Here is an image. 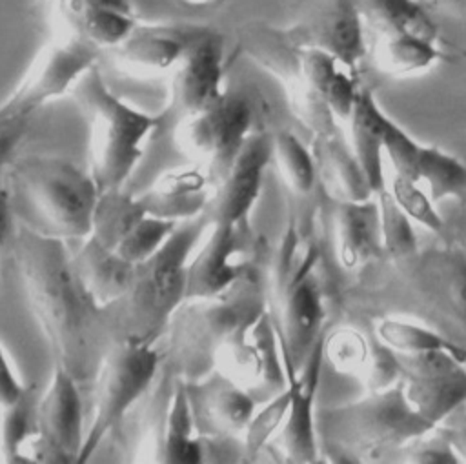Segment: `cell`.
I'll use <instances>...</instances> for the list:
<instances>
[{"mask_svg": "<svg viewBox=\"0 0 466 464\" xmlns=\"http://www.w3.org/2000/svg\"><path fill=\"white\" fill-rule=\"evenodd\" d=\"M191 413L202 439H229L242 435L257 400L246 389L217 369L200 380L186 382Z\"/></svg>", "mask_w": 466, "mask_h": 464, "instance_id": "44dd1931", "label": "cell"}, {"mask_svg": "<svg viewBox=\"0 0 466 464\" xmlns=\"http://www.w3.org/2000/svg\"><path fill=\"white\" fill-rule=\"evenodd\" d=\"M337 257L344 269H357L380 257V217L379 202L342 200L335 207Z\"/></svg>", "mask_w": 466, "mask_h": 464, "instance_id": "d4e9b609", "label": "cell"}, {"mask_svg": "<svg viewBox=\"0 0 466 464\" xmlns=\"http://www.w3.org/2000/svg\"><path fill=\"white\" fill-rule=\"evenodd\" d=\"M89 127V175L98 191L126 187L153 136L162 129L160 115L146 113L111 91L98 66L71 91Z\"/></svg>", "mask_w": 466, "mask_h": 464, "instance_id": "52a82bcc", "label": "cell"}, {"mask_svg": "<svg viewBox=\"0 0 466 464\" xmlns=\"http://www.w3.org/2000/svg\"><path fill=\"white\" fill-rule=\"evenodd\" d=\"M208 227L204 215L184 220L153 257L135 264L129 289L107 308L115 342L157 346L173 313L186 300L187 262Z\"/></svg>", "mask_w": 466, "mask_h": 464, "instance_id": "8992f818", "label": "cell"}, {"mask_svg": "<svg viewBox=\"0 0 466 464\" xmlns=\"http://www.w3.org/2000/svg\"><path fill=\"white\" fill-rule=\"evenodd\" d=\"M15 220L60 240L91 233L98 187L87 169L64 156H15L5 171Z\"/></svg>", "mask_w": 466, "mask_h": 464, "instance_id": "5b68a950", "label": "cell"}, {"mask_svg": "<svg viewBox=\"0 0 466 464\" xmlns=\"http://www.w3.org/2000/svg\"><path fill=\"white\" fill-rule=\"evenodd\" d=\"M377 195L379 217H380V238L382 251L390 258H399L417 251L419 240L411 226V218L395 202L390 189H380Z\"/></svg>", "mask_w": 466, "mask_h": 464, "instance_id": "d590c367", "label": "cell"}, {"mask_svg": "<svg viewBox=\"0 0 466 464\" xmlns=\"http://www.w3.org/2000/svg\"><path fill=\"white\" fill-rule=\"evenodd\" d=\"M73 251V266L93 300L107 309L118 302L131 286L135 264L127 262L115 247L106 246L93 235L80 240Z\"/></svg>", "mask_w": 466, "mask_h": 464, "instance_id": "cb8c5ba5", "label": "cell"}, {"mask_svg": "<svg viewBox=\"0 0 466 464\" xmlns=\"http://www.w3.org/2000/svg\"><path fill=\"white\" fill-rule=\"evenodd\" d=\"M82 386L64 368L55 366L47 389L36 398V428L44 464H76L84 439Z\"/></svg>", "mask_w": 466, "mask_h": 464, "instance_id": "ac0fdd59", "label": "cell"}, {"mask_svg": "<svg viewBox=\"0 0 466 464\" xmlns=\"http://www.w3.org/2000/svg\"><path fill=\"white\" fill-rule=\"evenodd\" d=\"M184 2L191 4V5H208V4H211L215 0H184Z\"/></svg>", "mask_w": 466, "mask_h": 464, "instance_id": "f5cc1de1", "label": "cell"}, {"mask_svg": "<svg viewBox=\"0 0 466 464\" xmlns=\"http://www.w3.org/2000/svg\"><path fill=\"white\" fill-rule=\"evenodd\" d=\"M215 369L257 402L282 391L288 371L269 308L240 326L217 351Z\"/></svg>", "mask_w": 466, "mask_h": 464, "instance_id": "7c38bea8", "label": "cell"}, {"mask_svg": "<svg viewBox=\"0 0 466 464\" xmlns=\"http://www.w3.org/2000/svg\"><path fill=\"white\" fill-rule=\"evenodd\" d=\"M317 173H320L328 191L342 200H366L373 189L360 169L351 147L348 149L335 135L317 138Z\"/></svg>", "mask_w": 466, "mask_h": 464, "instance_id": "83f0119b", "label": "cell"}, {"mask_svg": "<svg viewBox=\"0 0 466 464\" xmlns=\"http://www.w3.org/2000/svg\"><path fill=\"white\" fill-rule=\"evenodd\" d=\"M253 131V106L242 93L229 91L211 107L173 124L177 147L198 162L211 186L226 173Z\"/></svg>", "mask_w": 466, "mask_h": 464, "instance_id": "8fae6325", "label": "cell"}, {"mask_svg": "<svg viewBox=\"0 0 466 464\" xmlns=\"http://www.w3.org/2000/svg\"><path fill=\"white\" fill-rule=\"evenodd\" d=\"M324 358L340 373L362 377L370 358L371 340L353 328H337L324 333Z\"/></svg>", "mask_w": 466, "mask_h": 464, "instance_id": "74e56055", "label": "cell"}, {"mask_svg": "<svg viewBox=\"0 0 466 464\" xmlns=\"http://www.w3.org/2000/svg\"><path fill=\"white\" fill-rule=\"evenodd\" d=\"M386 113L377 104L370 87L360 86L353 113L348 120L351 151L364 171L373 193L384 189V122Z\"/></svg>", "mask_w": 466, "mask_h": 464, "instance_id": "484cf974", "label": "cell"}, {"mask_svg": "<svg viewBox=\"0 0 466 464\" xmlns=\"http://www.w3.org/2000/svg\"><path fill=\"white\" fill-rule=\"evenodd\" d=\"M391 195L400 209L417 224L424 226L433 233H441L444 227V220L435 207V202L419 186V180L395 175L391 180Z\"/></svg>", "mask_w": 466, "mask_h": 464, "instance_id": "ab89813d", "label": "cell"}, {"mask_svg": "<svg viewBox=\"0 0 466 464\" xmlns=\"http://www.w3.org/2000/svg\"><path fill=\"white\" fill-rule=\"evenodd\" d=\"M29 122H13L0 126V178L5 177L9 162L16 156V149L25 136Z\"/></svg>", "mask_w": 466, "mask_h": 464, "instance_id": "bcb514c9", "label": "cell"}, {"mask_svg": "<svg viewBox=\"0 0 466 464\" xmlns=\"http://www.w3.org/2000/svg\"><path fill=\"white\" fill-rule=\"evenodd\" d=\"M208 231L187 262L186 298L224 293L255 267L251 226L211 222Z\"/></svg>", "mask_w": 466, "mask_h": 464, "instance_id": "2e32d148", "label": "cell"}, {"mask_svg": "<svg viewBox=\"0 0 466 464\" xmlns=\"http://www.w3.org/2000/svg\"><path fill=\"white\" fill-rule=\"evenodd\" d=\"M364 24L375 35L408 33L437 40L439 25L420 0H357Z\"/></svg>", "mask_w": 466, "mask_h": 464, "instance_id": "f546056e", "label": "cell"}, {"mask_svg": "<svg viewBox=\"0 0 466 464\" xmlns=\"http://www.w3.org/2000/svg\"><path fill=\"white\" fill-rule=\"evenodd\" d=\"M226 45L215 27L206 25L189 44L178 64L169 73L166 106L158 111L162 127L180 118L204 111L224 98L226 89Z\"/></svg>", "mask_w": 466, "mask_h": 464, "instance_id": "4fadbf2b", "label": "cell"}, {"mask_svg": "<svg viewBox=\"0 0 466 464\" xmlns=\"http://www.w3.org/2000/svg\"><path fill=\"white\" fill-rule=\"evenodd\" d=\"M422 146L415 142L397 122L386 116L384 155L391 162L395 175L419 180V158Z\"/></svg>", "mask_w": 466, "mask_h": 464, "instance_id": "60d3db41", "label": "cell"}, {"mask_svg": "<svg viewBox=\"0 0 466 464\" xmlns=\"http://www.w3.org/2000/svg\"><path fill=\"white\" fill-rule=\"evenodd\" d=\"M15 211L11 202V193L5 184V177L0 178V244L4 246L7 240H11L15 231Z\"/></svg>", "mask_w": 466, "mask_h": 464, "instance_id": "7dc6e473", "label": "cell"}, {"mask_svg": "<svg viewBox=\"0 0 466 464\" xmlns=\"http://www.w3.org/2000/svg\"><path fill=\"white\" fill-rule=\"evenodd\" d=\"M273 162L289 191L299 197L311 193L317 180V162L295 133L288 129L273 133Z\"/></svg>", "mask_w": 466, "mask_h": 464, "instance_id": "836d02e7", "label": "cell"}, {"mask_svg": "<svg viewBox=\"0 0 466 464\" xmlns=\"http://www.w3.org/2000/svg\"><path fill=\"white\" fill-rule=\"evenodd\" d=\"M202 440L191 413L186 382L171 378L162 413L157 417L151 446L153 460L164 464H200L204 460Z\"/></svg>", "mask_w": 466, "mask_h": 464, "instance_id": "7402d4cb", "label": "cell"}, {"mask_svg": "<svg viewBox=\"0 0 466 464\" xmlns=\"http://www.w3.org/2000/svg\"><path fill=\"white\" fill-rule=\"evenodd\" d=\"M410 406L435 428L466 404L464 360L450 351L397 353Z\"/></svg>", "mask_w": 466, "mask_h": 464, "instance_id": "9a60e30c", "label": "cell"}, {"mask_svg": "<svg viewBox=\"0 0 466 464\" xmlns=\"http://www.w3.org/2000/svg\"><path fill=\"white\" fill-rule=\"evenodd\" d=\"M137 22V15L80 0H60L53 16L55 25H62L76 33L84 40L96 45L102 53L118 45Z\"/></svg>", "mask_w": 466, "mask_h": 464, "instance_id": "4316f807", "label": "cell"}, {"mask_svg": "<svg viewBox=\"0 0 466 464\" xmlns=\"http://www.w3.org/2000/svg\"><path fill=\"white\" fill-rule=\"evenodd\" d=\"M320 264L317 240L297 217H289L273 260L271 287L266 291L286 371H299L324 335L328 308Z\"/></svg>", "mask_w": 466, "mask_h": 464, "instance_id": "7a4b0ae2", "label": "cell"}, {"mask_svg": "<svg viewBox=\"0 0 466 464\" xmlns=\"http://www.w3.org/2000/svg\"><path fill=\"white\" fill-rule=\"evenodd\" d=\"M428 9L441 11L448 16H466V0H420Z\"/></svg>", "mask_w": 466, "mask_h": 464, "instance_id": "681fc988", "label": "cell"}, {"mask_svg": "<svg viewBox=\"0 0 466 464\" xmlns=\"http://www.w3.org/2000/svg\"><path fill=\"white\" fill-rule=\"evenodd\" d=\"M269 162H273V133L253 129L226 173L211 186L204 211L208 222L249 226Z\"/></svg>", "mask_w": 466, "mask_h": 464, "instance_id": "e0dca14e", "label": "cell"}, {"mask_svg": "<svg viewBox=\"0 0 466 464\" xmlns=\"http://www.w3.org/2000/svg\"><path fill=\"white\" fill-rule=\"evenodd\" d=\"M360 378L364 380L368 391L386 389L400 380V364L397 351L388 348L375 335L371 338L370 358Z\"/></svg>", "mask_w": 466, "mask_h": 464, "instance_id": "7bdbcfd3", "label": "cell"}, {"mask_svg": "<svg viewBox=\"0 0 466 464\" xmlns=\"http://www.w3.org/2000/svg\"><path fill=\"white\" fill-rule=\"evenodd\" d=\"M162 357L157 346L113 342L96 377L91 419L76 464H86L129 409L147 393L160 375Z\"/></svg>", "mask_w": 466, "mask_h": 464, "instance_id": "9c48e42d", "label": "cell"}, {"mask_svg": "<svg viewBox=\"0 0 466 464\" xmlns=\"http://www.w3.org/2000/svg\"><path fill=\"white\" fill-rule=\"evenodd\" d=\"M291 402V388L286 384L282 391L264 400L260 408L255 409L249 424L246 426L242 439H244V451L249 459H257L260 453L266 451L268 444L282 428V422L288 415Z\"/></svg>", "mask_w": 466, "mask_h": 464, "instance_id": "8d00e7d4", "label": "cell"}, {"mask_svg": "<svg viewBox=\"0 0 466 464\" xmlns=\"http://www.w3.org/2000/svg\"><path fill=\"white\" fill-rule=\"evenodd\" d=\"M180 222L146 213L116 246V251L131 264H140L153 257L173 235Z\"/></svg>", "mask_w": 466, "mask_h": 464, "instance_id": "f35d334b", "label": "cell"}, {"mask_svg": "<svg viewBox=\"0 0 466 464\" xmlns=\"http://www.w3.org/2000/svg\"><path fill=\"white\" fill-rule=\"evenodd\" d=\"M0 249H2V244H0Z\"/></svg>", "mask_w": 466, "mask_h": 464, "instance_id": "db71d44e", "label": "cell"}, {"mask_svg": "<svg viewBox=\"0 0 466 464\" xmlns=\"http://www.w3.org/2000/svg\"><path fill=\"white\" fill-rule=\"evenodd\" d=\"M9 242L25 300L55 366L82 388L93 384L115 342L107 309L84 287L66 240L16 222Z\"/></svg>", "mask_w": 466, "mask_h": 464, "instance_id": "6da1fadb", "label": "cell"}, {"mask_svg": "<svg viewBox=\"0 0 466 464\" xmlns=\"http://www.w3.org/2000/svg\"><path fill=\"white\" fill-rule=\"evenodd\" d=\"M441 56L442 55L433 40L408 33L375 35L373 60L386 75H413L431 67L441 60Z\"/></svg>", "mask_w": 466, "mask_h": 464, "instance_id": "4dcf8cb0", "label": "cell"}, {"mask_svg": "<svg viewBox=\"0 0 466 464\" xmlns=\"http://www.w3.org/2000/svg\"><path fill=\"white\" fill-rule=\"evenodd\" d=\"M266 308L268 293L255 267L224 293L187 297L160 338L162 371L184 382L204 378L215 371L220 346Z\"/></svg>", "mask_w": 466, "mask_h": 464, "instance_id": "3957f363", "label": "cell"}, {"mask_svg": "<svg viewBox=\"0 0 466 464\" xmlns=\"http://www.w3.org/2000/svg\"><path fill=\"white\" fill-rule=\"evenodd\" d=\"M324 335L315 342L308 358L299 371H288V384L291 388V402L282 428L268 444L284 462L311 464L319 460L320 448L317 437V411L315 395L320 382V369L324 360Z\"/></svg>", "mask_w": 466, "mask_h": 464, "instance_id": "d6986e66", "label": "cell"}, {"mask_svg": "<svg viewBox=\"0 0 466 464\" xmlns=\"http://www.w3.org/2000/svg\"><path fill=\"white\" fill-rule=\"evenodd\" d=\"M138 198L146 213L184 222L204 215L211 198L208 171L200 166H184L164 171Z\"/></svg>", "mask_w": 466, "mask_h": 464, "instance_id": "603a6c76", "label": "cell"}, {"mask_svg": "<svg viewBox=\"0 0 466 464\" xmlns=\"http://www.w3.org/2000/svg\"><path fill=\"white\" fill-rule=\"evenodd\" d=\"M86 4H93V5H102V7H109V9H116L122 13H129V15H137L131 0H80Z\"/></svg>", "mask_w": 466, "mask_h": 464, "instance_id": "f907efd6", "label": "cell"}, {"mask_svg": "<svg viewBox=\"0 0 466 464\" xmlns=\"http://www.w3.org/2000/svg\"><path fill=\"white\" fill-rule=\"evenodd\" d=\"M435 426L422 419L406 400L402 382L364 397L317 411L319 448L335 460H384L410 440Z\"/></svg>", "mask_w": 466, "mask_h": 464, "instance_id": "ba28073f", "label": "cell"}, {"mask_svg": "<svg viewBox=\"0 0 466 464\" xmlns=\"http://www.w3.org/2000/svg\"><path fill=\"white\" fill-rule=\"evenodd\" d=\"M419 182L426 186V191L435 204L444 198L466 197V166L439 147L422 146Z\"/></svg>", "mask_w": 466, "mask_h": 464, "instance_id": "e575fe53", "label": "cell"}, {"mask_svg": "<svg viewBox=\"0 0 466 464\" xmlns=\"http://www.w3.org/2000/svg\"><path fill=\"white\" fill-rule=\"evenodd\" d=\"M0 462L44 464L36 428V398L31 388L16 404L0 409Z\"/></svg>", "mask_w": 466, "mask_h": 464, "instance_id": "f1b7e54d", "label": "cell"}, {"mask_svg": "<svg viewBox=\"0 0 466 464\" xmlns=\"http://www.w3.org/2000/svg\"><path fill=\"white\" fill-rule=\"evenodd\" d=\"M204 27L187 22L138 20L127 36L106 53L126 75L138 78L169 75Z\"/></svg>", "mask_w": 466, "mask_h": 464, "instance_id": "ffe728a7", "label": "cell"}, {"mask_svg": "<svg viewBox=\"0 0 466 464\" xmlns=\"http://www.w3.org/2000/svg\"><path fill=\"white\" fill-rule=\"evenodd\" d=\"M102 51L76 33L55 25L51 38L31 60L15 91L0 104V126L29 122L49 104L71 93L78 80L95 66Z\"/></svg>", "mask_w": 466, "mask_h": 464, "instance_id": "30bf717a", "label": "cell"}, {"mask_svg": "<svg viewBox=\"0 0 466 464\" xmlns=\"http://www.w3.org/2000/svg\"><path fill=\"white\" fill-rule=\"evenodd\" d=\"M36 4H38V7L47 15V16H55V13H56V7H58V4H60V0H36Z\"/></svg>", "mask_w": 466, "mask_h": 464, "instance_id": "816d5d0a", "label": "cell"}, {"mask_svg": "<svg viewBox=\"0 0 466 464\" xmlns=\"http://www.w3.org/2000/svg\"><path fill=\"white\" fill-rule=\"evenodd\" d=\"M393 455H399L397 460L410 464H457L461 457L448 442V439L433 428L431 431L410 440L399 448Z\"/></svg>", "mask_w": 466, "mask_h": 464, "instance_id": "b9f144b4", "label": "cell"}, {"mask_svg": "<svg viewBox=\"0 0 466 464\" xmlns=\"http://www.w3.org/2000/svg\"><path fill=\"white\" fill-rule=\"evenodd\" d=\"M379 300L466 349V253L453 246L419 247L390 258Z\"/></svg>", "mask_w": 466, "mask_h": 464, "instance_id": "277c9868", "label": "cell"}, {"mask_svg": "<svg viewBox=\"0 0 466 464\" xmlns=\"http://www.w3.org/2000/svg\"><path fill=\"white\" fill-rule=\"evenodd\" d=\"M144 215L146 209L138 198V193H129L126 187L100 191L95 204L89 235L116 249V246Z\"/></svg>", "mask_w": 466, "mask_h": 464, "instance_id": "1f68e13d", "label": "cell"}, {"mask_svg": "<svg viewBox=\"0 0 466 464\" xmlns=\"http://www.w3.org/2000/svg\"><path fill=\"white\" fill-rule=\"evenodd\" d=\"M373 335L397 353L411 355L424 351H450L466 362L464 348L420 322H410L393 315H384L375 320Z\"/></svg>", "mask_w": 466, "mask_h": 464, "instance_id": "d6a6232c", "label": "cell"}, {"mask_svg": "<svg viewBox=\"0 0 466 464\" xmlns=\"http://www.w3.org/2000/svg\"><path fill=\"white\" fill-rule=\"evenodd\" d=\"M364 27L357 0H302L280 31L291 45L324 51L353 71L366 55Z\"/></svg>", "mask_w": 466, "mask_h": 464, "instance_id": "5bb4252c", "label": "cell"}, {"mask_svg": "<svg viewBox=\"0 0 466 464\" xmlns=\"http://www.w3.org/2000/svg\"><path fill=\"white\" fill-rule=\"evenodd\" d=\"M348 67H340L329 80L326 91H324V104L335 122H346L350 120L357 96H359V82L351 75V71H346Z\"/></svg>", "mask_w": 466, "mask_h": 464, "instance_id": "ee69618b", "label": "cell"}, {"mask_svg": "<svg viewBox=\"0 0 466 464\" xmlns=\"http://www.w3.org/2000/svg\"><path fill=\"white\" fill-rule=\"evenodd\" d=\"M437 431L442 433L448 442L453 446L461 462H466V422L464 424H451V426H437Z\"/></svg>", "mask_w": 466, "mask_h": 464, "instance_id": "c3c4849f", "label": "cell"}, {"mask_svg": "<svg viewBox=\"0 0 466 464\" xmlns=\"http://www.w3.org/2000/svg\"><path fill=\"white\" fill-rule=\"evenodd\" d=\"M25 391H27V386L20 380L7 353L0 346V409H5L16 404Z\"/></svg>", "mask_w": 466, "mask_h": 464, "instance_id": "f6af8a7d", "label": "cell"}]
</instances>
